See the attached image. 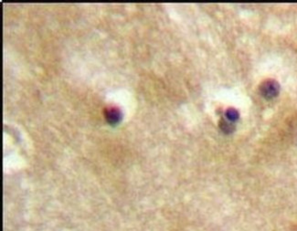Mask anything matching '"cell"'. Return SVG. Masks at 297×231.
<instances>
[{"label": "cell", "mask_w": 297, "mask_h": 231, "mask_svg": "<svg viewBox=\"0 0 297 231\" xmlns=\"http://www.w3.org/2000/svg\"><path fill=\"white\" fill-rule=\"evenodd\" d=\"M261 95L266 99H273L278 95L280 85L276 80H266L260 86Z\"/></svg>", "instance_id": "6da1fadb"}, {"label": "cell", "mask_w": 297, "mask_h": 231, "mask_svg": "<svg viewBox=\"0 0 297 231\" xmlns=\"http://www.w3.org/2000/svg\"><path fill=\"white\" fill-rule=\"evenodd\" d=\"M240 117L239 112L234 108H229L225 112V119L231 123H235Z\"/></svg>", "instance_id": "3957f363"}, {"label": "cell", "mask_w": 297, "mask_h": 231, "mask_svg": "<svg viewBox=\"0 0 297 231\" xmlns=\"http://www.w3.org/2000/svg\"><path fill=\"white\" fill-rule=\"evenodd\" d=\"M221 128H222V131L226 133H231V132L234 131V125L233 123L229 122L226 119H223L221 122Z\"/></svg>", "instance_id": "277c9868"}, {"label": "cell", "mask_w": 297, "mask_h": 231, "mask_svg": "<svg viewBox=\"0 0 297 231\" xmlns=\"http://www.w3.org/2000/svg\"><path fill=\"white\" fill-rule=\"evenodd\" d=\"M105 115H106V119L110 123H117L121 118V112L116 108L107 109Z\"/></svg>", "instance_id": "7a4b0ae2"}]
</instances>
